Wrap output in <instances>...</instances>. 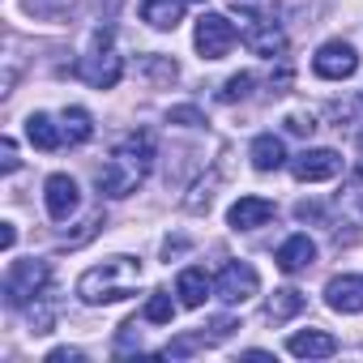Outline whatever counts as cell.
<instances>
[{
  "label": "cell",
  "instance_id": "obj_5",
  "mask_svg": "<svg viewBox=\"0 0 363 363\" xmlns=\"http://www.w3.org/2000/svg\"><path fill=\"white\" fill-rule=\"evenodd\" d=\"M257 291H261V278H257V269L248 261H227L218 269V278H214V295L223 303H248Z\"/></svg>",
  "mask_w": 363,
  "mask_h": 363
},
{
  "label": "cell",
  "instance_id": "obj_4",
  "mask_svg": "<svg viewBox=\"0 0 363 363\" xmlns=\"http://www.w3.org/2000/svg\"><path fill=\"white\" fill-rule=\"evenodd\" d=\"M235 39H240V30H235L231 18H223V13H201V18H197L193 43H197V52H201L206 60H223V56L235 48Z\"/></svg>",
  "mask_w": 363,
  "mask_h": 363
},
{
  "label": "cell",
  "instance_id": "obj_12",
  "mask_svg": "<svg viewBox=\"0 0 363 363\" xmlns=\"http://www.w3.org/2000/svg\"><path fill=\"white\" fill-rule=\"evenodd\" d=\"M274 218V201L269 197H240L231 210H227V223L231 231H257Z\"/></svg>",
  "mask_w": 363,
  "mask_h": 363
},
{
  "label": "cell",
  "instance_id": "obj_27",
  "mask_svg": "<svg viewBox=\"0 0 363 363\" xmlns=\"http://www.w3.org/2000/svg\"><path fill=\"white\" fill-rule=\"evenodd\" d=\"M167 120H171V124H206L197 107H171V116H167Z\"/></svg>",
  "mask_w": 363,
  "mask_h": 363
},
{
  "label": "cell",
  "instance_id": "obj_6",
  "mask_svg": "<svg viewBox=\"0 0 363 363\" xmlns=\"http://www.w3.org/2000/svg\"><path fill=\"white\" fill-rule=\"evenodd\" d=\"M312 73H316V77H325V82H346V77H354V73H359V56H354V48H350V43H342V39L320 43V48H316V56H312Z\"/></svg>",
  "mask_w": 363,
  "mask_h": 363
},
{
  "label": "cell",
  "instance_id": "obj_26",
  "mask_svg": "<svg viewBox=\"0 0 363 363\" xmlns=\"http://www.w3.org/2000/svg\"><path fill=\"white\" fill-rule=\"evenodd\" d=\"M82 359H86V350H77V346H56V350H48L43 363H82Z\"/></svg>",
  "mask_w": 363,
  "mask_h": 363
},
{
  "label": "cell",
  "instance_id": "obj_18",
  "mask_svg": "<svg viewBox=\"0 0 363 363\" xmlns=\"http://www.w3.org/2000/svg\"><path fill=\"white\" fill-rule=\"evenodd\" d=\"M248 158H252V167H257V171H278V167L286 162V145H282V137H274V133H261V137L252 141Z\"/></svg>",
  "mask_w": 363,
  "mask_h": 363
},
{
  "label": "cell",
  "instance_id": "obj_13",
  "mask_svg": "<svg viewBox=\"0 0 363 363\" xmlns=\"http://www.w3.org/2000/svg\"><path fill=\"white\" fill-rule=\"evenodd\" d=\"M286 350H291L295 359H329V354L337 350V342H333V333H325V329H299V333H291Z\"/></svg>",
  "mask_w": 363,
  "mask_h": 363
},
{
  "label": "cell",
  "instance_id": "obj_10",
  "mask_svg": "<svg viewBox=\"0 0 363 363\" xmlns=\"http://www.w3.org/2000/svg\"><path fill=\"white\" fill-rule=\"evenodd\" d=\"M43 206H48V214H52L56 223H65V218L77 210V184H73V175H65V171L48 175V184H43Z\"/></svg>",
  "mask_w": 363,
  "mask_h": 363
},
{
  "label": "cell",
  "instance_id": "obj_1",
  "mask_svg": "<svg viewBox=\"0 0 363 363\" xmlns=\"http://www.w3.org/2000/svg\"><path fill=\"white\" fill-rule=\"evenodd\" d=\"M154 162V137L150 133H133L128 141H120L107 158V167H99V193L103 197H128L137 193V184L150 175Z\"/></svg>",
  "mask_w": 363,
  "mask_h": 363
},
{
  "label": "cell",
  "instance_id": "obj_11",
  "mask_svg": "<svg viewBox=\"0 0 363 363\" xmlns=\"http://www.w3.org/2000/svg\"><path fill=\"white\" fill-rule=\"evenodd\" d=\"M77 73H82L94 90H111V86L120 82V73H124V60H120L116 52H94V56H86V60L77 65Z\"/></svg>",
  "mask_w": 363,
  "mask_h": 363
},
{
  "label": "cell",
  "instance_id": "obj_25",
  "mask_svg": "<svg viewBox=\"0 0 363 363\" xmlns=\"http://www.w3.org/2000/svg\"><path fill=\"white\" fill-rule=\"evenodd\" d=\"M18 162H22V158H18V141L5 137V141H0V171L9 175V171H18Z\"/></svg>",
  "mask_w": 363,
  "mask_h": 363
},
{
  "label": "cell",
  "instance_id": "obj_22",
  "mask_svg": "<svg viewBox=\"0 0 363 363\" xmlns=\"http://www.w3.org/2000/svg\"><path fill=\"white\" fill-rule=\"evenodd\" d=\"M150 325H171V316H175V303H171V295L167 291H154L150 299H145V312H141Z\"/></svg>",
  "mask_w": 363,
  "mask_h": 363
},
{
  "label": "cell",
  "instance_id": "obj_16",
  "mask_svg": "<svg viewBox=\"0 0 363 363\" xmlns=\"http://www.w3.org/2000/svg\"><path fill=\"white\" fill-rule=\"evenodd\" d=\"M274 261H278V269H282V274H299V269H308V265L316 261V244H312L308 235H291V240L278 248V257H274Z\"/></svg>",
  "mask_w": 363,
  "mask_h": 363
},
{
  "label": "cell",
  "instance_id": "obj_28",
  "mask_svg": "<svg viewBox=\"0 0 363 363\" xmlns=\"http://www.w3.org/2000/svg\"><path fill=\"white\" fill-rule=\"evenodd\" d=\"M286 128H291V133H312L316 124H312V116H291V120H286Z\"/></svg>",
  "mask_w": 363,
  "mask_h": 363
},
{
  "label": "cell",
  "instance_id": "obj_24",
  "mask_svg": "<svg viewBox=\"0 0 363 363\" xmlns=\"http://www.w3.org/2000/svg\"><path fill=\"white\" fill-rule=\"evenodd\" d=\"M248 90H252V73H235L227 86H223V103H240V99H248Z\"/></svg>",
  "mask_w": 363,
  "mask_h": 363
},
{
  "label": "cell",
  "instance_id": "obj_23",
  "mask_svg": "<svg viewBox=\"0 0 363 363\" xmlns=\"http://www.w3.org/2000/svg\"><path fill=\"white\" fill-rule=\"evenodd\" d=\"M145 73H150L154 82H167V86H171V82L179 77V65H175L171 56H145Z\"/></svg>",
  "mask_w": 363,
  "mask_h": 363
},
{
  "label": "cell",
  "instance_id": "obj_15",
  "mask_svg": "<svg viewBox=\"0 0 363 363\" xmlns=\"http://www.w3.org/2000/svg\"><path fill=\"white\" fill-rule=\"evenodd\" d=\"M26 137L35 150H60L65 145V128L48 116V111H30L26 116Z\"/></svg>",
  "mask_w": 363,
  "mask_h": 363
},
{
  "label": "cell",
  "instance_id": "obj_7",
  "mask_svg": "<svg viewBox=\"0 0 363 363\" xmlns=\"http://www.w3.org/2000/svg\"><path fill=\"white\" fill-rule=\"evenodd\" d=\"M291 171L303 184H320V179H333L342 175V154L337 150H303L291 158Z\"/></svg>",
  "mask_w": 363,
  "mask_h": 363
},
{
  "label": "cell",
  "instance_id": "obj_3",
  "mask_svg": "<svg viewBox=\"0 0 363 363\" xmlns=\"http://www.w3.org/2000/svg\"><path fill=\"white\" fill-rule=\"evenodd\" d=\"M48 278H52V265L48 261H13L9 274H5V303L9 308H30L43 291H48Z\"/></svg>",
  "mask_w": 363,
  "mask_h": 363
},
{
  "label": "cell",
  "instance_id": "obj_19",
  "mask_svg": "<svg viewBox=\"0 0 363 363\" xmlns=\"http://www.w3.org/2000/svg\"><path fill=\"white\" fill-rule=\"evenodd\" d=\"M303 291H295V286H282V291H274L269 295V303H265V312H269V320H291V316H299L303 312Z\"/></svg>",
  "mask_w": 363,
  "mask_h": 363
},
{
  "label": "cell",
  "instance_id": "obj_8",
  "mask_svg": "<svg viewBox=\"0 0 363 363\" xmlns=\"http://www.w3.org/2000/svg\"><path fill=\"white\" fill-rule=\"evenodd\" d=\"M325 303L342 316H359L363 312V274H337L325 282Z\"/></svg>",
  "mask_w": 363,
  "mask_h": 363
},
{
  "label": "cell",
  "instance_id": "obj_17",
  "mask_svg": "<svg viewBox=\"0 0 363 363\" xmlns=\"http://www.w3.org/2000/svg\"><path fill=\"white\" fill-rule=\"evenodd\" d=\"M184 18V0H145L141 5V22H150L154 30H175Z\"/></svg>",
  "mask_w": 363,
  "mask_h": 363
},
{
  "label": "cell",
  "instance_id": "obj_29",
  "mask_svg": "<svg viewBox=\"0 0 363 363\" xmlns=\"http://www.w3.org/2000/svg\"><path fill=\"white\" fill-rule=\"evenodd\" d=\"M0 244H5V252L18 244V227H13V223H0Z\"/></svg>",
  "mask_w": 363,
  "mask_h": 363
},
{
  "label": "cell",
  "instance_id": "obj_14",
  "mask_svg": "<svg viewBox=\"0 0 363 363\" xmlns=\"http://www.w3.org/2000/svg\"><path fill=\"white\" fill-rule=\"evenodd\" d=\"M210 291H214V282L206 278V269H197V265L179 269V278H175V295H179V303H184V308H201V303L210 299Z\"/></svg>",
  "mask_w": 363,
  "mask_h": 363
},
{
  "label": "cell",
  "instance_id": "obj_2",
  "mask_svg": "<svg viewBox=\"0 0 363 363\" xmlns=\"http://www.w3.org/2000/svg\"><path fill=\"white\" fill-rule=\"evenodd\" d=\"M137 282H141V261L107 257L103 265H94L77 278V295H82V303H120L137 291Z\"/></svg>",
  "mask_w": 363,
  "mask_h": 363
},
{
  "label": "cell",
  "instance_id": "obj_21",
  "mask_svg": "<svg viewBox=\"0 0 363 363\" xmlns=\"http://www.w3.org/2000/svg\"><path fill=\"white\" fill-rule=\"evenodd\" d=\"M73 5H77V0H22V9L35 13V18H43V22H60V18H69Z\"/></svg>",
  "mask_w": 363,
  "mask_h": 363
},
{
  "label": "cell",
  "instance_id": "obj_9",
  "mask_svg": "<svg viewBox=\"0 0 363 363\" xmlns=\"http://www.w3.org/2000/svg\"><path fill=\"white\" fill-rule=\"evenodd\" d=\"M248 26H244V43L257 52V56H282L286 52V35H282V26L278 22H269V18H244Z\"/></svg>",
  "mask_w": 363,
  "mask_h": 363
},
{
  "label": "cell",
  "instance_id": "obj_20",
  "mask_svg": "<svg viewBox=\"0 0 363 363\" xmlns=\"http://www.w3.org/2000/svg\"><path fill=\"white\" fill-rule=\"evenodd\" d=\"M60 128H65V141H69V145H82V141L94 137V124H90V111H86V107H69Z\"/></svg>",
  "mask_w": 363,
  "mask_h": 363
}]
</instances>
